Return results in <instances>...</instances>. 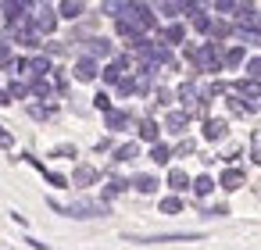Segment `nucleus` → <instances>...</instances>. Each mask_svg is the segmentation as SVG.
<instances>
[{
    "mask_svg": "<svg viewBox=\"0 0 261 250\" xmlns=\"http://www.w3.org/2000/svg\"><path fill=\"white\" fill-rule=\"evenodd\" d=\"M61 214L79 218V221H86V218H108V214H111V204L93 200V197H79V200H72V204H61Z\"/></svg>",
    "mask_w": 261,
    "mask_h": 250,
    "instance_id": "nucleus-1",
    "label": "nucleus"
},
{
    "mask_svg": "<svg viewBox=\"0 0 261 250\" xmlns=\"http://www.w3.org/2000/svg\"><path fill=\"white\" fill-rule=\"evenodd\" d=\"M193 72H222V43H204L197 47V61H193Z\"/></svg>",
    "mask_w": 261,
    "mask_h": 250,
    "instance_id": "nucleus-2",
    "label": "nucleus"
},
{
    "mask_svg": "<svg viewBox=\"0 0 261 250\" xmlns=\"http://www.w3.org/2000/svg\"><path fill=\"white\" fill-rule=\"evenodd\" d=\"M29 11H36V8L25 4V0H8V4H0V15H4V29L25 25V22H29Z\"/></svg>",
    "mask_w": 261,
    "mask_h": 250,
    "instance_id": "nucleus-3",
    "label": "nucleus"
},
{
    "mask_svg": "<svg viewBox=\"0 0 261 250\" xmlns=\"http://www.w3.org/2000/svg\"><path fill=\"white\" fill-rule=\"evenodd\" d=\"M4 40L8 43H22V47H29V50H40L43 47V40L36 36V29L25 22V25H15V29H4Z\"/></svg>",
    "mask_w": 261,
    "mask_h": 250,
    "instance_id": "nucleus-4",
    "label": "nucleus"
},
{
    "mask_svg": "<svg viewBox=\"0 0 261 250\" xmlns=\"http://www.w3.org/2000/svg\"><path fill=\"white\" fill-rule=\"evenodd\" d=\"M129 68H133V58H129V54H118V58H111V61L100 68V79H104L108 86H118V79H125Z\"/></svg>",
    "mask_w": 261,
    "mask_h": 250,
    "instance_id": "nucleus-5",
    "label": "nucleus"
},
{
    "mask_svg": "<svg viewBox=\"0 0 261 250\" xmlns=\"http://www.w3.org/2000/svg\"><path fill=\"white\" fill-rule=\"evenodd\" d=\"M29 25L36 29V36H50L58 29V11L43 4V8H36V15H29Z\"/></svg>",
    "mask_w": 261,
    "mask_h": 250,
    "instance_id": "nucleus-6",
    "label": "nucleus"
},
{
    "mask_svg": "<svg viewBox=\"0 0 261 250\" xmlns=\"http://www.w3.org/2000/svg\"><path fill=\"white\" fill-rule=\"evenodd\" d=\"M129 243H190L200 239V232H158V236H125Z\"/></svg>",
    "mask_w": 261,
    "mask_h": 250,
    "instance_id": "nucleus-7",
    "label": "nucleus"
},
{
    "mask_svg": "<svg viewBox=\"0 0 261 250\" xmlns=\"http://www.w3.org/2000/svg\"><path fill=\"white\" fill-rule=\"evenodd\" d=\"M111 54H115V47H111V40H108V36H90V40H86V50H83V58L104 61V58H111Z\"/></svg>",
    "mask_w": 261,
    "mask_h": 250,
    "instance_id": "nucleus-8",
    "label": "nucleus"
},
{
    "mask_svg": "<svg viewBox=\"0 0 261 250\" xmlns=\"http://www.w3.org/2000/svg\"><path fill=\"white\" fill-rule=\"evenodd\" d=\"M97 182H100V168H93V164H75V172L68 179V186H79V189L97 186Z\"/></svg>",
    "mask_w": 261,
    "mask_h": 250,
    "instance_id": "nucleus-9",
    "label": "nucleus"
},
{
    "mask_svg": "<svg viewBox=\"0 0 261 250\" xmlns=\"http://www.w3.org/2000/svg\"><path fill=\"white\" fill-rule=\"evenodd\" d=\"M133 122H136V118H133V111H118V107H111V111L104 115V125H108L111 132H125Z\"/></svg>",
    "mask_w": 261,
    "mask_h": 250,
    "instance_id": "nucleus-10",
    "label": "nucleus"
},
{
    "mask_svg": "<svg viewBox=\"0 0 261 250\" xmlns=\"http://www.w3.org/2000/svg\"><path fill=\"white\" fill-rule=\"evenodd\" d=\"M243 182H247V175H243V168H236V164H229V168H225V172L218 175V182H215V186H222L225 193H232V189H240Z\"/></svg>",
    "mask_w": 261,
    "mask_h": 250,
    "instance_id": "nucleus-11",
    "label": "nucleus"
},
{
    "mask_svg": "<svg viewBox=\"0 0 261 250\" xmlns=\"http://www.w3.org/2000/svg\"><path fill=\"white\" fill-rule=\"evenodd\" d=\"M72 75H75L79 82H93V79L100 75V65H97L93 58H79V61H75V68H72Z\"/></svg>",
    "mask_w": 261,
    "mask_h": 250,
    "instance_id": "nucleus-12",
    "label": "nucleus"
},
{
    "mask_svg": "<svg viewBox=\"0 0 261 250\" xmlns=\"http://www.w3.org/2000/svg\"><path fill=\"white\" fill-rule=\"evenodd\" d=\"M190 118H193L190 111H168V115H165V129H168L172 136H182V132L190 129Z\"/></svg>",
    "mask_w": 261,
    "mask_h": 250,
    "instance_id": "nucleus-13",
    "label": "nucleus"
},
{
    "mask_svg": "<svg viewBox=\"0 0 261 250\" xmlns=\"http://www.w3.org/2000/svg\"><path fill=\"white\" fill-rule=\"evenodd\" d=\"M225 136H229L225 118H204V140H207V143H222Z\"/></svg>",
    "mask_w": 261,
    "mask_h": 250,
    "instance_id": "nucleus-14",
    "label": "nucleus"
},
{
    "mask_svg": "<svg viewBox=\"0 0 261 250\" xmlns=\"http://www.w3.org/2000/svg\"><path fill=\"white\" fill-rule=\"evenodd\" d=\"M229 93H236L240 100H261V82H254V79H240V82H232V90Z\"/></svg>",
    "mask_w": 261,
    "mask_h": 250,
    "instance_id": "nucleus-15",
    "label": "nucleus"
},
{
    "mask_svg": "<svg viewBox=\"0 0 261 250\" xmlns=\"http://www.w3.org/2000/svg\"><path fill=\"white\" fill-rule=\"evenodd\" d=\"M158 40H161L165 47H179V43H186V25H182V22H172V25L161 29Z\"/></svg>",
    "mask_w": 261,
    "mask_h": 250,
    "instance_id": "nucleus-16",
    "label": "nucleus"
},
{
    "mask_svg": "<svg viewBox=\"0 0 261 250\" xmlns=\"http://www.w3.org/2000/svg\"><path fill=\"white\" fill-rule=\"evenodd\" d=\"M50 72H54V65H50L47 54H33L29 58V79H47Z\"/></svg>",
    "mask_w": 261,
    "mask_h": 250,
    "instance_id": "nucleus-17",
    "label": "nucleus"
},
{
    "mask_svg": "<svg viewBox=\"0 0 261 250\" xmlns=\"http://www.w3.org/2000/svg\"><path fill=\"white\" fill-rule=\"evenodd\" d=\"M175 97H179L182 111H190V107H197V100H200V90H197V82L190 79V82H182V86L175 90Z\"/></svg>",
    "mask_w": 261,
    "mask_h": 250,
    "instance_id": "nucleus-18",
    "label": "nucleus"
},
{
    "mask_svg": "<svg viewBox=\"0 0 261 250\" xmlns=\"http://www.w3.org/2000/svg\"><path fill=\"white\" fill-rule=\"evenodd\" d=\"M54 11H58L65 22H79V18L86 15V4H79V0H65V4H58Z\"/></svg>",
    "mask_w": 261,
    "mask_h": 250,
    "instance_id": "nucleus-19",
    "label": "nucleus"
},
{
    "mask_svg": "<svg viewBox=\"0 0 261 250\" xmlns=\"http://www.w3.org/2000/svg\"><path fill=\"white\" fill-rule=\"evenodd\" d=\"M136 132H140V140H143V143H150V147H154V143H161V140H158V136H161V125H158L154 118H140V129H136Z\"/></svg>",
    "mask_w": 261,
    "mask_h": 250,
    "instance_id": "nucleus-20",
    "label": "nucleus"
},
{
    "mask_svg": "<svg viewBox=\"0 0 261 250\" xmlns=\"http://www.w3.org/2000/svg\"><path fill=\"white\" fill-rule=\"evenodd\" d=\"M129 186H133L136 193H147V197H150V193H158V186H161V182H158V175H147V172H143V175H133V179H129Z\"/></svg>",
    "mask_w": 261,
    "mask_h": 250,
    "instance_id": "nucleus-21",
    "label": "nucleus"
},
{
    "mask_svg": "<svg viewBox=\"0 0 261 250\" xmlns=\"http://www.w3.org/2000/svg\"><path fill=\"white\" fill-rule=\"evenodd\" d=\"M136 154H140L136 143H122V147L111 150V161H115V164H129V161H136Z\"/></svg>",
    "mask_w": 261,
    "mask_h": 250,
    "instance_id": "nucleus-22",
    "label": "nucleus"
},
{
    "mask_svg": "<svg viewBox=\"0 0 261 250\" xmlns=\"http://www.w3.org/2000/svg\"><path fill=\"white\" fill-rule=\"evenodd\" d=\"M125 189H129V179H122V175H111V179H108V186H104V197H100V200L108 204L111 197H122Z\"/></svg>",
    "mask_w": 261,
    "mask_h": 250,
    "instance_id": "nucleus-23",
    "label": "nucleus"
},
{
    "mask_svg": "<svg viewBox=\"0 0 261 250\" xmlns=\"http://www.w3.org/2000/svg\"><path fill=\"white\" fill-rule=\"evenodd\" d=\"M168 186H172V193L179 197L182 189H190V175H186L182 168H172V172H168Z\"/></svg>",
    "mask_w": 261,
    "mask_h": 250,
    "instance_id": "nucleus-24",
    "label": "nucleus"
},
{
    "mask_svg": "<svg viewBox=\"0 0 261 250\" xmlns=\"http://www.w3.org/2000/svg\"><path fill=\"white\" fill-rule=\"evenodd\" d=\"M190 189H193L197 197H211V193H215V179H211V175H197V179H190Z\"/></svg>",
    "mask_w": 261,
    "mask_h": 250,
    "instance_id": "nucleus-25",
    "label": "nucleus"
},
{
    "mask_svg": "<svg viewBox=\"0 0 261 250\" xmlns=\"http://www.w3.org/2000/svg\"><path fill=\"white\" fill-rule=\"evenodd\" d=\"M243 47H229V50H222V68H240L243 65Z\"/></svg>",
    "mask_w": 261,
    "mask_h": 250,
    "instance_id": "nucleus-26",
    "label": "nucleus"
},
{
    "mask_svg": "<svg viewBox=\"0 0 261 250\" xmlns=\"http://www.w3.org/2000/svg\"><path fill=\"white\" fill-rule=\"evenodd\" d=\"M54 93V86L47 82V79H29V97H36V100H47Z\"/></svg>",
    "mask_w": 261,
    "mask_h": 250,
    "instance_id": "nucleus-27",
    "label": "nucleus"
},
{
    "mask_svg": "<svg viewBox=\"0 0 261 250\" xmlns=\"http://www.w3.org/2000/svg\"><path fill=\"white\" fill-rule=\"evenodd\" d=\"M207 36H211V43H222V40L232 36V25H229V22H211V33H207Z\"/></svg>",
    "mask_w": 261,
    "mask_h": 250,
    "instance_id": "nucleus-28",
    "label": "nucleus"
},
{
    "mask_svg": "<svg viewBox=\"0 0 261 250\" xmlns=\"http://www.w3.org/2000/svg\"><path fill=\"white\" fill-rule=\"evenodd\" d=\"M225 104H229V111H232V115H254V104L240 100L236 93H229V97H225Z\"/></svg>",
    "mask_w": 261,
    "mask_h": 250,
    "instance_id": "nucleus-29",
    "label": "nucleus"
},
{
    "mask_svg": "<svg viewBox=\"0 0 261 250\" xmlns=\"http://www.w3.org/2000/svg\"><path fill=\"white\" fill-rule=\"evenodd\" d=\"M150 161H154V164H168V161H172V147H168V143H154V147H150Z\"/></svg>",
    "mask_w": 261,
    "mask_h": 250,
    "instance_id": "nucleus-30",
    "label": "nucleus"
},
{
    "mask_svg": "<svg viewBox=\"0 0 261 250\" xmlns=\"http://www.w3.org/2000/svg\"><path fill=\"white\" fill-rule=\"evenodd\" d=\"M29 118H36V122L54 118V104H29Z\"/></svg>",
    "mask_w": 261,
    "mask_h": 250,
    "instance_id": "nucleus-31",
    "label": "nucleus"
},
{
    "mask_svg": "<svg viewBox=\"0 0 261 250\" xmlns=\"http://www.w3.org/2000/svg\"><path fill=\"white\" fill-rule=\"evenodd\" d=\"M158 207H161V214H179V211H182V197H175V193H172V197H165Z\"/></svg>",
    "mask_w": 261,
    "mask_h": 250,
    "instance_id": "nucleus-32",
    "label": "nucleus"
},
{
    "mask_svg": "<svg viewBox=\"0 0 261 250\" xmlns=\"http://www.w3.org/2000/svg\"><path fill=\"white\" fill-rule=\"evenodd\" d=\"M43 50H47V58H68L72 54V47L68 43H58V40L54 43H43Z\"/></svg>",
    "mask_w": 261,
    "mask_h": 250,
    "instance_id": "nucleus-33",
    "label": "nucleus"
},
{
    "mask_svg": "<svg viewBox=\"0 0 261 250\" xmlns=\"http://www.w3.org/2000/svg\"><path fill=\"white\" fill-rule=\"evenodd\" d=\"M115 33H118V36H125V40H136V36H143V33H140L133 22H115Z\"/></svg>",
    "mask_w": 261,
    "mask_h": 250,
    "instance_id": "nucleus-34",
    "label": "nucleus"
},
{
    "mask_svg": "<svg viewBox=\"0 0 261 250\" xmlns=\"http://www.w3.org/2000/svg\"><path fill=\"white\" fill-rule=\"evenodd\" d=\"M115 90H118V97H133V93H136V79H133V75H125V79H118V86H115Z\"/></svg>",
    "mask_w": 261,
    "mask_h": 250,
    "instance_id": "nucleus-35",
    "label": "nucleus"
},
{
    "mask_svg": "<svg viewBox=\"0 0 261 250\" xmlns=\"http://www.w3.org/2000/svg\"><path fill=\"white\" fill-rule=\"evenodd\" d=\"M8 97H11V100H15V97H18V100H25V97H29V86H25V82H18V79H11Z\"/></svg>",
    "mask_w": 261,
    "mask_h": 250,
    "instance_id": "nucleus-36",
    "label": "nucleus"
},
{
    "mask_svg": "<svg viewBox=\"0 0 261 250\" xmlns=\"http://www.w3.org/2000/svg\"><path fill=\"white\" fill-rule=\"evenodd\" d=\"M193 150H197V143H193V140H179V143H175V150H172V157H190Z\"/></svg>",
    "mask_w": 261,
    "mask_h": 250,
    "instance_id": "nucleus-37",
    "label": "nucleus"
},
{
    "mask_svg": "<svg viewBox=\"0 0 261 250\" xmlns=\"http://www.w3.org/2000/svg\"><path fill=\"white\" fill-rule=\"evenodd\" d=\"M43 179H47L54 189H68V179H65L61 172H50V168H47V172H43Z\"/></svg>",
    "mask_w": 261,
    "mask_h": 250,
    "instance_id": "nucleus-38",
    "label": "nucleus"
},
{
    "mask_svg": "<svg viewBox=\"0 0 261 250\" xmlns=\"http://www.w3.org/2000/svg\"><path fill=\"white\" fill-rule=\"evenodd\" d=\"M222 214H229V207H225V204H215V207H200V218H222Z\"/></svg>",
    "mask_w": 261,
    "mask_h": 250,
    "instance_id": "nucleus-39",
    "label": "nucleus"
},
{
    "mask_svg": "<svg viewBox=\"0 0 261 250\" xmlns=\"http://www.w3.org/2000/svg\"><path fill=\"white\" fill-rule=\"evenodd\" d=\"M247 79L261 82V58H250V61H247Z\"/></svg>",
    "mask_w": 261,
    "mask_h": 250,
    "instance_id": "nucleus-40",
    "label": "nucleus"
},
{
    "mask_svg": "<svg viewBox=\"0 0 261 250\" xmlns=\"http://www.w3.org/2000/svg\"><path fill=\"white\" fill-rule=\"evenodd\" d=\"M54 90H58V93H68V75H65L61 68H54Z\"/></svg>",
    "mask_w": 261,
    "mask_h": 250,
    "instance_id": "nucleus-41",
    "label": "nucleus"
},
{
    "mask_svg": "<svg viewBox=\"0 0 261 250\" xmlns=\"http://www.w3.org/2000/svg\"><path fill=\"white\" fill-rule=\"evenodd\" d=\"M93 107H97V111H104V115H108V111H111V97H108V93H104V90H100V93H97V97H93Z\"/></svg>",
    "mask_w": 261,
    "mask_h": 250,
    "instance_id": "nucleus-42",
    "label": "nucleus"
},
{
    "mask_svg": "<svg viewBox=\"0 0 261 250\" xmlns=\"http://www.w3.org/2000/svg\"><path fill=\"white\" fill-rule=\"evenodd\" d=\"M75 154H79V150H75L72 143H61V147H54V150H50V157H75Z\"/></svg>",
    "mask_w": 261,
    "mask_h": 250,
    "instance_id": "nucleus-43",
    "label": "nucleus"
},
{
    "mask_svg": "<svg viewBox=\"0 0 261 250\" xmlns=\"http://www.w3.org/2000/svg\"><path fill=\"white\" fill-rule=\"evenodd\" d=\"M193 29L207 36V33H211V18H207V15H197V18H193Z\"/></svg>",
    "mask_w": 261,
    "mask_h": 250,
    "instance_id": "nucleus-44",
    "label": "nucleus"
},
{
    "mask_svg": "<svg viewBox=\"0 0 261 250\" xmlns=\"http://www.w3.org/2000/svg\"><path fill=\"white\" fill-rule=\"evenodd\" d=\"M182 8H186V4H161L158 11H161V15H168V18H175V15H182Z\"/></svg>",
    "mask_w": 261,
    "mask_h": 250,
    "instance_id": "nucleus-45",
    "label": "nucleus"
},
{
    "mask_svg": "<svg viewBox=\"0 0 261 250\" xmlns=\"http://www.w3.org/2000/svg\"><path fill=\"white\" fill-rule=\"evenodd\" d=\"M250 161L261 164V132H254V147H250Z\"/></svg>",
    "mask_w": 261,
    "mask_h": 250,
    "instance_id": "nucleus-46",
    "label": "nucleus"
},
{
    "mask_svg": "<svg viewBox=\"0 0 261 250\" xmlns=\"http://www.w3.org/2000/svg\"><path fill=\"white\" fill-rule=\"evenodd\" d=\"M154 104L168 107V104H172V90H158V93H154Z\"/></svg>",
    "mask_w": 261,
    "mask_h": 250,
    "instance_id": "nucleus-47",
    "label": "nucleus"
},
{
    "mask_svg": "<svg viewBox=\"0 0 261 250\" xmlns=\"http://www.w3.org/2000/svg\"><path fill=\"white\" fill-rule=\"evenodd\" d=\"M11 147H15V136L8 129H0V150H11Z\"/></svg>",
    "mask_w": 261,
    "mask_h": 250,
    "instance_id": "nucleus-48",
    "label": "nucleus"
},
{
    "mask_svg": "<svg viewBox=\"0 0 261 250\" xmlns=\"http://www.w3.org/2000/svg\"><path fill=\"white\" fill-rule=\"evenodd\" d=\"M182 58L193 65V61H197V43H182Z\"/></svg>",
    "mask_w": 261,
    "mask_h": 250,
    "instance_id": "nucleus-49",
    "label": "nucleus"
},
{
    "mask_svg": "<svg viewBox=\"0 0 261 250\" xmlns=\"http://www.w3.org/2000/svg\"><path fill=\"white\" fill-rule=\"evenodd\" d=\"M215 11H222V15H232V11H236V4H232V0H218V4H215Z\"/></svg>",
    "mask_w": 261,
    "mask_h": 250,
    "instance_id": "nucleus-50",
    "label": "nucleus"
},
{
    "mask_svg": "<svg viewBox=\"0 0 261 250\" xmlns=\"http://www.w3.org/2000/svg\"><path fill=\"white\" fill-rule=\"evenodd\" d=\"M240 157H243V150H240V147H232V150H229L222 161H229V164H232V161H240Z\"/></svg>",
    "mask_w": 261,
    "mask_h": 250,
    "instance_id": "nucleus-51",
    "label": "nucleus"
},
{
    "mask_svg": "<svg viewBox=\"0 0 261 250\" xmlns=\"http://www.w3.org/2000/svg\"><path fill=\"white\" fill-rule=\"evenodd\" d=\"M111 150V140H97V154H108Z\"/></svg>",
    "mask_w": 261,
    "mask_h": 250,
    "instance_id": "nucleus-52",
    "label": "nucleus"
},
{
    "mask_svg": "<svg viewBox=\"0 0 261 250\" xmlns=\"http://www.w3.org/2000/svg\"><path fill=\"white\" fill-rule=\"evenodd\" d=\"M11 104V97H8V90H0V107H8Z\"/></svg>",
    "mask_w": 261,
    "mask_h": 250,
    "instance_id": "nucleus-53",
    "label": "nucleus"
}]
</instances>
